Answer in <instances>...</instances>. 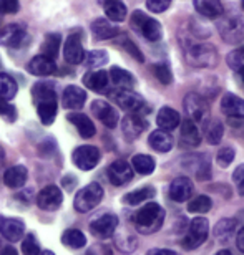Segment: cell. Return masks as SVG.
<instances>
[{
    "label": "cell",
    "instance_id": "24",
    "mask_svg": "<svg viewBox=\"0 0 244 255\" xmlns=\"http://www.w3.org/2000/svg\"><path fill=\"white\" fill-rule=\"evenodd\" d=\"M68 121L72 123L75 128H77V131L80 132L81 137H85V139H90L91 136H95L96 132V128L93 125V121H91L86 115H81V113H72L68 115Z\"/></svg>",
    "mask_w": 244,
    "mask_h": 255
},
{
    "label": "cell",
    "instance_id": "22",
    "mask_svg": "<svg viewBox=\"0 0 244 255\" xmlns=\"http://www.w3.org/2000/svg\"><path fill=\"white\" fill-rule=\"evenodd\" d=\"M193 194V182L188 177H176L170 186V197L176 202H185Z\"/></svg>",
    "mask_w": 244,
    "mask_h": 255
},
{
    "label": "cell",
    "instance_id": "30",
    "mask_svg": "<svg viewBox=\"0 0 244 255\" xmlns=\"http://www.w3.org/2000/svg\"><path fill=\"white\" fill-rule=\"evenodd\" d=\"M110 80L113 81L115 86H118L120 90H131L135 86V78L130 71H126L123 68H118V66H113L110 70Z\"/></svg>",
    "mask_w": 244,
    "mask_h": 255
},
{
    "label": "cell",
    "instance_id": "11",
    "mask_svg": "<svg viewBox=\"0 0 244 255\" xmlns=\"http://www.w3.org/2000/svg\"><path fill=\"white\" fill-rule=\"evenodd\" d=\"M63 57L70 65H80L85 60V50L81 45V38L78 33L68 35L63 43Z\"/></svg>",
    "mask_w": 244,
    "mask_h": 255
},
{
    "label": "cell",
    "instance_id": "52",
    "mask_svg": "<svg viewBox=\"0 0 244 255\" xmlns=\"http://www.w3.org/2000/svg\"><path fill=\"white\" fill-rule=\"evenodd\" d=\"M146 255H178V254L173 251H168V249H153V251H150Z\"/></svg>",
    "mask_w": 244,
    "mask_h": 255
},
{
    "label": "cell",
    "instance_id": "34",
    "mask_svg": "<svg viewBox=\"0 0 244 255\" xmlns=\"http://www.w3.org/2000/svg\"><path fill=\"white\" fill-rule=\"evenodd\" d=\"M131 166H133V169L138 172V174L146 176L155 171V159L146 154H136L133 156V159H131Z\"/></svg>",
    "mask_w": 244,
    "mask_h": 255
},
{
    "label": "cell",
    "instance_id": "40",
    "mask_svg": "<svg viewBox=\"0 0 244 255\" xmlns=\"http://www.w3.org/2000/svg\"><path fill=\"white\" fill-rule=\"evenodd\" d=\"M85 60L90 68H98V66H103L108 62V53L103 52V50H95V52H90L86 55Z\"/></svg>",
    "mask_w": 244,
    "mask_h": 255
},
{
    "label": "cell",
    "instance_id": "19",
    "mask_svg": "<svg viewBox=\"0 0 244 255\" xmlns=\"http://www.w3.org/2000/svg\"><path fill=\"white\" fill-rule=\"evenodd\" d=\"M25 38V30L20 25H7L0 32V43L10 48H18Z\"/></svg>",
    "mask_w": 244,
    "mask_h": 255
},
{
    "label": "cell",
    "instance_id": "27",
    "mask_svg": "<svg viewBox=\"0 0 244 255\" xmlns=\"http://www.w3.org/2000/svg\"><path fill=\"white\" fill-rule=\"evenodd\" d=\"M195 8L208 18H218L225 12L221 0H195Z\"/></svg>",
    "mask_w": 244,
    "mask_h": 255
},
{
    "label": "cell",
    "instance_id": "47",
    "mask_svg": "<svg viewBox=\"0 0 244 255\" xmlns=\"http://www.w3.org/2000/svg\"><path fill=\"white\" fill-rule=\"evenodd\" d=\"M121 45H123V48L126 50V52H128L131 57L133 58H136L138 60L140 63H143L145 62V58H143V55H141V52L138 50V47H136V45L131 42L130 38H126V37H123V40H121Z\"/></svg>",
    "mask_w": 244,
    "mask_h": 255
},
{
    "label": "cell",
    "instance_id": "37",
    "mask_svg": "<svg viewBox=\"0 0 244 255\" xmlns=\"http://www.w3.org/2000/svg\"><path fill=\"white\" fill-rule=\"evenodd\" d=\"M60 45H62V38H60V35L57 33H50L45 37L43 40V43H42V52L43 55H47V57L50 58H57V55H58V48H60Z\"/></svg>",
    "mask_w": 244,
    "mask_h": 255
},
{
    "label": "cell",
    "instance_id": "32",
    "mask_svg": "<svg viewBox=\"0 0 244 255\" xmlns=\"http://www.w3.org/2000/svg\"><path fill=\"white\" fill-rule=\"evenodd\" d=\"M105 13L111 22H123L126 17V7L121 0H103Z\"/></svg>",
    "mask_w": 244,
    "mask_h": 255
},
{
    "label": "cell",
    "instance_id": "2",
    "mask_svg": "<svg viewBox=\"0 0 244 255\" xmlns=\"http://www.w3.org/2000/svg\"><path fill=\"white\" fill-rule=\"evenodd\" d=\"M163 221H165V211L155 202H150L143 206L133 217L135 226L141 234L156 232L163 226Z\"/></svg>",
    "mask_w": 244,
    "mask_h": 255
},
{
    "label": "cell",
    "instance_id": "38",
    "mask_svg": "<svg viewBox=\"0 0 244 255\" xmlns=\"http://www.w3.org/2000/svg\"><path fill=\"white\" fill-rule=\"evenodd\" d=\"M223 125L221 121L218 120H211L210 123H206V129H205V136H206V141L211 142V144H218L223 137Z\"/></svg>",
    "mask_w": 244,
    "mask_h": 255
},
{
    "label": "cell",
    "instance_id": "10",
    "mask_svg": "<svg viewBox=\"0 0 244 255\" xmlns=\"http://www.w3.org/2000/svg\"><path fill=\"white\" fill-rule=\"evenodd\" d=\"M111 98H113L116 103H118L121 108L130 111V113H141V110L145 108V100L141 98L138 93L131 90H116L111 93Z\"/></svg>",
    "mask_w": 244,
    "mask_h": 255
},
{
    "label": "cell",
    "instance_id": "23",
    "mask_svg": "<svg viewBox=\"0 0 244 255\" xmlns=\"http://www.w3.org/2000/svg\"><path fill=\"white\" fill-rule=\"evenodd\" d=\"M145 128H146V121L143 120L141 113H130L123 120V134L128 137V139L138 137L141 132L145 131Z\"/></svg>",
    "mask_w": 244,
    "mask_h": 255
},
{
    "label": "cell",
    "instance_id": "55",
    "mask_svg": "<svg viewBox=\"0 0 244 255\" xmlns=\"http://www.w3.org/2000/svg\"><path fill=\"white\" fill-rule=\"evenodd\" d=\"M3 161H5V152L2 147H0V164H3Z\"/></svg>",
    "mask_w": 244,
    "mask_h": 255
},
{
    "label": "cell",
    "instance_id": "43",
    "mask_svg": "<svg viewBox=\"0 0 244 255\" xmlns=\"http://www.w3.org/2000/svg\"><path fill=\"white\" fill-rule=\"evenodd\" d=\"M153 73H155L156 78H158L160 83H163V85H170L171 81H173L171 70H170V66H168L166 63L153 65Z\"/></svg>",
    "mask_w": 244,
    "mask_h": 255
},
{
    "label": "cell",
    "instance_id": "54",
    "mask_svg": "<svg viewBox=\"0 0 244 255\" xmlns=\"http://www.w3.org/2000/svg\"><path fill=\"white\" fill-rule=\"evenodd\" d=\"M0 255H18L17 251H15L13 247H3L2 252H0Z\"/></svg>",
    "mask_w": 244,
    "mask_h": 255
},
{
    "label": "cell",
    "instance_id": "3",
    "mask_svg": "<svg viewBox=\"0 0 244 255\" xmlns=\"http://www.w3.org/2000/svg\"><path fill=\"white\" fill-rule=\"evenodd\" d=\"M103 199V187L98 182H91V184L85 186L83 189L77 192V196L73 199V207L77 212L86 214L98 206Z\"/></svg>",
    "mask_w": 244,
    "mask_h": 255
},
{
    "label": "cell",
    "instance_id": "50",
    "mask_svg": "<svg viewBox=\"0 0 244 255\" xmlns=\"http://www.w3.org/2000/svg\"><path fill=\"white\" fill-rule=\"evenodd\" d=\"M233 181H235V184L238 187V191L241 192V196H244V164L236 167L235 174H233Z\"/></svg>",
    "mask_w": 244,
    "mask_h": 255
},
{
    "label": "cell",
    "instance_id": "9",
    "mask_svg": "<svg viewBox=\"0 0 244 255\" xmlns=\"http://www.w3.org/2000/svg\"><path fill=\"white\" fill-rule=\"evenodd\" d=\"M73 162L81 171H91L100 162L98 147L90 146V144L78 146L77 149L73 151Z\"/></svg>",
    "mask_w": 244,
    "mask_h": 255
},
{
    "label": "cell",
    "instance_id": "29",
    "mask_svg": "<svg viewBox=\"0 0 244 255\" xmlns=\"http://www.w3.org/2000/svg\"><path fill=\"white\" fill-rule=\"evenodd\" d=\"M156 123H158L160 129L173 131V129H176L178 125H180V115H178L173 108L165 106V108L160 110L158 116H156Z\"/></svg>",
    "mask_w": 244,
    "mask_h": 255
},
{
    "label": "cell",
    "instance_id": "14",
    "mask_svg": "<svg viewBox=\"0 0 244 255\" xmlns=\"http://www.w3.org/2000/svg\"><path fill=\"white\" fill-rule=\"evenodd\" d=\"M133 171H135L133 166H130L128 162L123 159H118L110 164L108 179L113 186H123L133 179Z\"/></svg>",
    "mask_w": 244,
    "mask_h": 255
},
{
    "label": "cell",
    "instance_id": "59",
    "mask_svg": "<svg viewBox=\"0 0 244 255\" xmlns=\"http://www.w3.org/2000/svg\"><path fill=\"white\" fill-rule=\"evenodd\" d=\"M241 7H243V10H244V0H243V2H241Z\"/></svg>",
    "mask_w": 244,
    "mask_h": 255
},
{
    "label": "cell",
    "instance_id": "25",
    "mask_svg": "<svg viewBox=\"0 0 244 255\" xmlns=\"http://www.w3.org/2000/svg\"><path fill=\"white\" fill-rule=\"evenodd\" d=\"M91 32H93L96 40H110L116 37L120 33V30L116 25L105 18H96L93 23H91Z\"/></svg>",
    "mask_w": 244,
    "mask_h": 255
},
{
    "label": "cell",
    "instance_id": "45",
    "mask_svg": "<svg viewBox=\"0 0 244 255\" xmlns=\"http://www.w3.org/2000/svg\"><path fill=\"white\" fill-rule=\"evenodd\" d=\"M0 116H2L5 121L12 123V121L17 120V110H15V106L7 103L5 100H0Z\"/></svg>",
    "mask_w": 244,
    "mask_h": 255
},
{
    "label": "cell",
    "instance_id": "28",
    "mask_svg": "<svg viewBox=\"0 0 244 255\" xmlns=\"http://www.w3.org/2000/svg\"><path fill=\"white\" fill-rule=\"evenodd\" d=\"M150 146L158 152H168L173 147V137L165 129H156L150 134Z\"/></svg>",
    "mask_w": 244,
    "mask_h": 255
},
{
    "label": "cell",
    "instance_id": "60",
    "mask_svg": "<svg viewBox=\"0 0 244 255\" xmlns=\"http://www.w3.org/2000/svg\"><path fill=\"white\" fill-rule=\"evenodd\" d=\"M0 17H2V15H0Z\"/></svg>",
    "mask_w": 244,
    "mask_h": 255
},
{
    "label": "cell",
    "instance_id": "49",
    "mask_svg": "<svg viewBox=\"0 0 244 255\" xmlns=\"http://www.w3.org/2000/svg\"><path fill=\"white\" fill-rule=\"evenodd\" d=\"M18 0H0V15L5 13H17L18 12Z\"/></svg>",
    "mask_w": 244,
    "mask_h": 255
},
{
    "label": "cell",
    "instance_id": "20",
    "mask_svg": "<svg viewBox=\"0 0 244 255\" xmlns=\"http://www.w3.org/2000/svg\"><path fill=\"white\" fill-rule=\"evenodd\" d=\"M28 71L35 76H48L57 71V65H55L53 58L47 57V55H38L28 63Z\"/></svg>",
    "mask_w": 244,
    "mask_h": 255
},
{
    "label": "cell",
    "instance_id": "12",
    "mask_svg": "<svg viewBox=\"0 0 244 255\" xmlns=\"http://www.w3.org/2000/svg\"><path fill=\"white\" fill-rule=\"evenodd\" d=\"M116 227H118V217L113 216V214H105V216L95 219V221L90 224V232L93 234L95 237L108 239L115 234Z\"/></svg>",
    "mask_w": 244,
    "mask_h": 255
},
{
    "label": "cell",
    "instance_id": "18",
    "mask_svg": "<svg viewBox=\"0 0 244 255\" xmlns=\"http://www.w3.org/2000/svg\"><path fill=\"white\" fill-rule=\"evenodd\" d=\"M86 101V93L85 90L78 88V86H67L63 90V95H62V103H63V108L67 110H80L81 106L85 105Z\"/></svg>",
    "mask_w": 244,
    "mask_h": 255
},
{
    "label": "cell",
    "instance_id": "42",
    "mask_svg": "<svg viewBox=\"0 0 244 255\" xmlns=\"http://www.w3.org/2000/svg\"><path fill=\"white\" fill-rule=\"evenodd\" d=\"M22 252L23 255H38L40 254V244L33 234H27L22 242Z\"/></svg>",
    "mask_w": 244,
    "mask_h": 255
},
{
    "label": "cell",
    "instance_id": "57",
    "mask_svg": "<svg viewBox=\"0 0 244 255\" xmlns=\"http://www.w3.org/2000/svg\"><path fill=\"white\" fill-rule=\"evenodd\" d=\"M40 255H55V254H53V252H50V251H43Z\"/></svg>",
    "mask_w": 244,
    "mask_h": 255
},
{
    "label": "cell",
    "instance_id": "6",
    "mask_svg": "<svg viewBox=\"0 0 244 255\" xmlns=\"http://www.w3.org/2000/svg\"><path fill=\"white\" fill-rule=\"evenodd\" d=\"M216 58L218 53L211 45L193 43L186 48V60L193 66H213Z\"/></svg>",
    "mask_w": 244,
    "mask_h": 255
},
{
    "label": "cell",
    "instance_id": "41",
    "mask_svg": "<svg viewBox=\"0 0 244 255\" xmlns=\"http://www.w3.org/2000/svg\"><path fill=\"white\" fill-rule=\"evenodd\" d=\"M226 62H228V66L233 70H236V71L243 70L244 68V47L233 50L226 57Z\"/></svg>",
    "mask_w": 244,
    "mask_h": 255
},
{
    "label": "cell",
    "instance_id": "53",
    "mask_svg": "<svg viewBox=\"0 0 244 255\" xmlns=\"http://www.w3.org/2000/svg\"><path fill=\"white\" fill-rule=\"evenodd\" d=\"M236 244H238V249L244 254V227L238 232V237H236Z\"/></svg>",
    "mask_w": 244,
    "mask_h": 255
},
{
    "label": "cell",
    "instance_id": "48",
    "mask_svg": "<svg viewBox=\"0 0 244 255\" xmlns=\"http://www.w3.org/2000/svg\"><path fill=\"white\" fill-rule=\"evenodd\" d=\"M170 3H171V0H146V7L155 13H161V12H165V10H168Z\"/></svg>",
    "mask_w": 244,
    "mask_h": 255
},
{
    "label": "cell",
    "instance_id": "16",
    "mask_svg": "<svg viewBox=\"0 0 244 255\" xmlns=\"http://www.w3.org/2000/svg\"><path fill=\"white\" fill-rule=\"evenodd\" d=\"M91 113H93L106 128H110V129L118 125V113H116V110L110 103H106V101H100V100L93 101V105H91Z\"/></svg>",
    "mask_w": 244,
    "mask_h": 255
},
{
    "label": "cell",
    "instance_id": "21",
    "mask_svg": "<svg viewBox=\"0 0 244 255\" xmlns=\"http://www.w3.org/2000/svg\"><path fill=\"white\" fill-rule=\"evenodd\" d=\"M83 83L95 93H105L110 85V73L106 71H88L83 76Z\"/></svg>",
    "mask_w": 244,
    "mask_h": 255
},
{
    "label": "cell",
    "instance_id": "36",
    "mask_svg": "<svg viewBox=\"0 0 244 255\" xmlns=\"http://www.w3.org/2000/svg\"><path fill=\"white\" fill-rule=\"evenodd\" d=\"M153 196H155V189L150 186H146V187H141V189H136L133 192L126 194L123 201L126 204H130V206H138V204L148 201V199L153 197Z\"/></svg>",
    "mask_w": 244,
    "mask_h": 255
},
{
    "label": "cell",
    "instance_id": "1",
    "mask_svg": "<svg viewBox=\"0 0 244 255\" xmlns=\"http://www.w3.org/2000/svg\"><path fill=\"white\" fill-rule=\"evenodd\" d=\"M32 93L40 121L45 126L52 125L55 121V116H57V95H55V90L47 83H37L33 86Z\"/></svg>",
    "mask_w": 244,
    "mask_h": 255
},
{
    "label": "cell",
    "instance_id": "44",
    "mask_svg": "<svg viewBox=\"0 0 244 255\" xmlns=\"http://www.w3.org/2000/svg\"><path fill=\"white\" fill-rule=\"evenodd\" d=\"M216 161L221 167H228L235 161V149H233V147H223V149H220V152H218Z\"/></svg>",
    "mask_w": 244,
    "mask_h": 255
},
{
    "label": "cell",
    "instance_id": "58",
    "mask_svg": "<svg viewBox=\"0 0 244 255\" xmlns=\"http://www.w3.org/2000/svg\"><path fill=\"white\" fill-rule=\"evenodd\" d=\"M2 249H3V246H2V242H0V252H2Z\"/></svg>",
    "mask_w": 244,
    "mask_h": 255
},
{
    "label": "cell",
    "instance_id": "17",
    "mask_svg": "<svg viewBox=\"0 0 244 255\" xmlns=\"http://www.w3.org/2000/svg\"><path fill=\"white\" fill-rule=\"evenodd\" d=\"M221 110L228 118L244 120V100H241L240 96L226 93L221 100Z\"/></svg>",
    "mask_w": 244,
    "mask_h": 255
},
{
    "label": "cell",
    "instance_id": "26",
    "mask_svg": "<svg viewBox=\"0 0 244 255\" xmlns=\"http://www.w3.org/2000/svg\"><path fill=\"white\" fill-rule=\"evenodd\" d=\"M28 171L25 166H12L5 171L3 174V182L5 186L12 187V189H17V187H22L27 181Z\"/></svg>",
    "mask_w": 244,
    "mask_h": 255
},
{
    "label": "cell",
    "instance_id": "46",
    "mask_svg": "<svg viewBox=\"0 0 244 255\" xmlns=\"http://www.w3.org/2000/svg\"><path fill=\"white\" fill-rule=\"evenodd\" d=\"M233 229H235V222L230 221V219H223V221L215 227V236L223 239V237L230 236V234L233 232Z\"/></svg>",
    "mask_w": 244,
    "mask_h": 255
},
{
    "label": "cell",
    "instance_id": "7",
    "mask_svg": "<svg viewBox=\"0 0 244 255\" xmlns=\"http://www.w3.org/2000/svg\"><path fill=\"white\" fill-rule=\"evenodd\" d=\"M208 234H210V224L205 217H196L193 219L190 224V231H188L186 237L183 239V247L188 251L198 249L203 242H206Z\"/></svg>",
    "mask_w": 244,
    "mask_h": 255
},
{
    "label": "cell",
    "instance_id": "13",
    "mask_svg": "<svg viewBox=\"0 0 244 255\" xmlns=\"http://www.w3.org/2000/svg\"><path fill=\"white\" fill-rule=\"evenodd\" d=\"M63 202V194L57 186H47L38 192L37 204L42 211H57Z\"/></svg>",
    "mask_w": 244,
    "mask_h": 255
},
{
    "label": "cell",
    "instance_id": "5",
    "mask_svg": "<svg viewBox=\"0 0 244 255\" xmlns=\"http://www.w3.org/2000/svg\"><path fill=\"white\" fill-rule=\"evenodd\" d=\"M221 38L228 43H240L244 38V15L233 13L221 18L218 23Z\"/></svg>",
    "mask_w": 244,
    "mask_h": 255
},
{
    "label": "cell",
    "instance_id": "4",
    "mask_svg": "<svg viewBox=\"0 0 244 255\" xmlns=\"http://www.w3.org/2000/svg\"><path fill=\"white\" fill-rule=\"evenodd\" d=\"M131 27L143 35L146 40H150V42H158L163 37V27L158 20L148 17L141 10H136L131 15Z\"/></svg>",
    "mask_w": 244,
    "mask_h": 255
},
{
    "label": "cell",
    "instance_id": "8",
    "mask_svg": "<svg viewBox=\"0 0 244 255\" xmlns=\"http://www.w3.org/2000/svg\"><path fill=\"white\" fill-rule=\"evenodd\" d=\"M185 111L190 120H193L195 123H201V121H206L210 108H208V103L203 96L198 93H190L185 98Z\"/></svg>",
    "mask_w": 244,
    "mask_h": 255
},
{
    "label": "cell",
    "instance_id": "31",
    "mask_svg": "<svg viewBox=\"0 0 244 255\" xmlns=\"http://www.w3.org/2000/svg\"><path fill=\"white\" fill-rule=\"evenodd\" d=\"M181 139L185 141V144L188 146H198L201 141L200 129H198L195 121L190 118L186 121H183V125H181Z\"/></svg>",
    "mask_w": 244,
    "mask_h": 255
},
{
    "label": "cell",
    "instance_id": "35",
    "mask_svg": "<svg viewBox=\"0 0 244 255\" xmlns=\"http://www.w3.org/2000/svg\"><path fill=\"white\" fill-rule=\"evenodd\" d=\"M17 81L13 76L0 73V100H12L17 95Z\"/></svg>",
    "mask_w": 244,
    "mask_h": 255
},
{
    "label": "cell",
    "instance_id": "56",
    "mask_svg": "<svg viewBox=\"0 0 244 255\" xmlns=\"http://www.w3.org/2000/svg\"><path fill=\"white\" fill-rule=\"evenodd\" d=\"M216 255H235V254H233L231 251H220Z\"/></svg>",
    "mask_w": 244,
    "mask_h": 255
},
{
    "label": "cell",
    "instance_id": "33",
    "mask_svg": "<svg viewBox=\"0 0 244 255\" xmlns=\"http://www.w3.org/2000/svg\"><path fill=\"white\" fill-rule=\"evenodd\" d=\"M62 244L70 249H81V247H85L86 237L78 229H68V231H65L62 234Z\"/></svg>",
    "mask_w": 244,
    "mask_h": 255
},
{
    "label": "cell",
    "instance_id": "39",
    "mask_svg": "<svg viewBox=\"0 0 244 255\" xmlns=\"http://www.w3.org/2000/svg\"><path fill=\"white\" fill-rule=\"evenodd\" d=\"M211 207H213V202H211L210 197H208V196H198V197L193 199V201H190V204H188V212L205 214V212L210 211Z\"/></svg>",
    "mask_w": 244,
    "mask_h": 255
},
{
    "label": "cell",
    "instance_id": "51",
    "mask_svg": "<svg viewBox=\"0 0 244 255\" xmlns=\"http://www.w3.org/2000/svg\"><path fill=\"white\" fill-rule=\"evenodd\" d=\"M86 255H111V252L108 251V247H105V246H95Z\"/></svg>",
    "mask_w": 244,
    "mask_h": 255
},
{
    "label": "cell",
    "instance_id": "15",
    "mask_svg": "<svg viewBox=\"0 0 244 255\" xmlns=\"http://www.w3.org/2000/svg\"><path fill=\"white\" fill-rule=\"evenodd\" d=\"M25 224L20 219L0 216V234L10 242H17L23 237Z\"/></svg>",
    "mask_w": 244,
    "mask_h": 255
}]
</instances>
